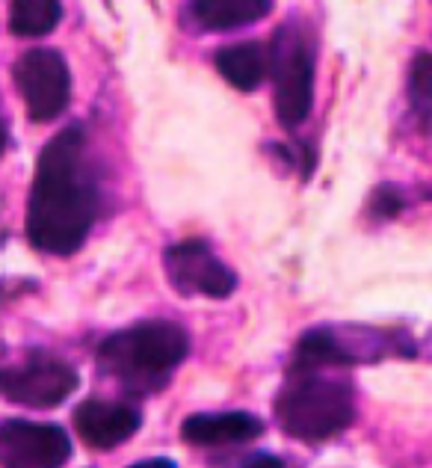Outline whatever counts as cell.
<instances>
[{"mask_svg": "<svg viewBox=\"0 0 432 468\" xmlns=\"http://www.w3.org/2000/svg\"><path fill=\"white\" fill-rule=\"evenodd\" d=\"M412 104L417 110H429L432 107V57L429 54H417L412 63Z\"/></svg>", "mask_w": 432, "mask_h": 468, "instance_id": "obj_14", "label": "cell"}, {"mask_svg": "<svg viewBox=\"0 0 432 468\" xmlns=\"http://www.w3.org/2000/svg\"><path fill=\"white\" fill-rule=\"evenodd\" d=\"M273 104L285 128H300L311 110L314 90V45L302 24H285L269 45Z\"/></svg>", "mask_w": 432, "mask_h": 468, "instance_id": "obj_4", "label": "cell"}, {"mask_svg": "<svg viewBox=\"0 0 432 468\" xmlns=\"http://www.w3.org/2000/svg\"><path fill=\"white\" fill-rule=\"evenodd\" d=\"M63 16V6L57 0H18L9 6V30L21 39L47 36Z\"/></svg>", "mask_w": 432, "mask_h": 468, "instance_id": "obj_13", "label": "cell"}, {"mask_svg": "<svg viewBox=\"0 0 432 468\" xmlns=\"http://www.w3.org/2000/svg\"><path fill=\"white\" fill-rule=\"evenodd\" d=\"M269 9L264 0H199L190 4V16L202 30H237L261 21Z\"/></svg>", "mask_w": 432, "mask_h": 468, "instance_id": "obj_12", "label": "cell"}, {"mask_svg": "<svg viewBox=\"0 0 432 468\" xmlns=\"http://www.w3.org/2000/svg\"><path fill=\"white\" fill-rule=\"evenodd\" d=\"M16 86L33 122L57 119L71 101V71L51 48H30L16 59Z\"/></svg>", "mask_w": 432, "mask_h": 468, "instance_id": "obj_5", "label": "cell"}, {"mask_svg": "<svg viewBox=\"0 0 432 468\" xmlns=\"http://www.w3.org/2000/svg\"><path fill=\"white\" fill-rule=\"evenodd\" d=\"M83 145V128L68 125L39 154L27 202V238L39 252L74 255L95 223L98 196Z\"/></svg>", "mask_w": 432, "mask_h": 468, "instance_id": "obj_1", "label": "cell"}, {"mask_svg": "<svg viewBox=\"0 0 432 468\" xmlns=\"http://www.w3.org/2000/svg\"><path fill=\"white\" fill-rule=\"evenodd\" d=\"M190 338L172 320H145L110 335L98 347V362L131 391H157L187 359Z\"/></svg>", "mask_w": 432, "mask_h": 468, "instance_id": "obj_2", "label": "cell"}, {"mask_svg": "<svg viewBox=\"0 0 432 468\" xmlns=\"http://www.w3.org/2000/svg\"><path fill=\"white\" fill-rule=\"evenodd\" d=\"M71 457V439L57 424L0 421V468H63Z\"/></svg>", "mask_w": 432, "mask_h": 468, "instance_id": "obj_8", "label": "cell"}, {"mask_svg": "<svg viewBox=\"0 0 432 468\" xmlns=\"http://www.w3.org/2000/svg\"><path fill=\"white\" fill-rule=\"evenodd\" d=\"M131 468H175V463L172 460H145V463H137Z\"/></svg>", "mask_w": 432, "mask_h": 468, "instance_id": "obj_16", "label": "cell"}, {"mask_svg": "<svg viewBox=\"0 0 432 468\" xmlns=\"http://www.w3.org/2000/svg\"><path fill=\"white\" fill-rule=\"evenodd\" d=\"M276 418L288 436L300 441H326L343 433L355 418L350 383L323 377L317 367H290L276 394Z\"/></svg>", "mask_w": 432, "mask_h": 468, "instance_id": "obj_3", "label": "cell"}, {"mask_svg": "<svg viewBox=\"0 0 432 468\" xmlns=\"http://www.w3.org/2000/svg\"><path fill=\"white\" fill-rule=\"evenodd\" d=\"M214 66L234 90L252 92L269 75V48H264L261 42L228 45L214 54Z\"/></svg>", "mask_w": 432, "mask_h": 468, "instance_id": "obj_11", "label": "cell"}, {"mask_svg": "<svg viewBox=\"0 0 432 468\" xmlns=\"http://www.w3.org/2000/svg\"><path fill=\"white\" fill-rule=\"evenodd\" d=\"M163 270L169 285L181 297H207V300H226L237 288L234 270L214 255V250L205 240H184L169 246L163 252Z\"/></svg>", "mask_w": 432, "mask_h": 468, "instance_id": "obj_7", "label": "cell"}, {"mask_svg": "<svg viewBox=\"0 0 432 468\" xmlns=\"http://www.w3.org/2000/svg\"><path fill=\"white\" fill-rule=\"evenodd\" d=\"M142 418L128 403L90 398L74 410V430L95 451H113L140 430Z\"/></svg>", "mask_w": 432, "mask_h": 468, "instance_id": "obj_9", "label": "cell"}, {"mask_svg": "<svg viewBox=\"0 0 432 468\" xmlns=\"http://www.w3.org/2000/svg\"><path fill=\"white\" fill-rule=\"evenodd\" d=\"M4 145H6V128H4V122H0V152H4Z\"/></svg>", "mask_w": 432, "mask_h": 468, "instance_id": "obj_17", "label": "cell"}, {"mask_svg": "<svg viewBox=\"0 0 432 468\" xmlns=\"http://www.w3.org/2000/svg\"><path fill=\"white\" fill-rule=\"evenodd\" d=\"M243 468H285L279 457H269V453H255V457L246 463Z\"/></svg>", "mask_w": 432, "mask_h": 468, "instance_id": "obj_15", "label": "cell"}, {"mask_svg": "<svg viewBox=\"0 0 432 468\" xmlns=\"http://www.w3.org/2000/svg\"><path fill=\"white\" fill-rule=\"evenodd\" d=\"M261 433H264V421L249 412H202V415H190L181 427L184 441L202 448L240 445V441H252Z\"/></svg>", "mask_w": 432, "mask_h": 468, "instance_id": "obj_10", "label": "cell"}, {"mask_svg": "<svg viewBox=\"0 0 432 468\" xmlns=\"http://www.w3.org/2000/svg\"><path fill=\"white\" fill-rule=\"evenodd\" d=\"M78 371L54 356H30L21 365L0 367V394L30 410H51L78 388Z\"/></svg>", "mask_w": 432, "mask_h": 468, "instance_id": "obj_6", "label": "cell"}]
</instances>
